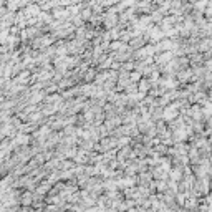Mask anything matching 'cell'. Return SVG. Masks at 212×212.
Here are the masks:
<instances>
[{
    "label": "cell",
    "instance_id": "1",
    "mask_svg": "<svg viewBox=\"0 0 212 212\" xmlns=\"http://www.w3.org/2000/svg\"><path fill=\"white\" fill-rule=\"evenodd\" d=\"M177 103L176 104H171V106H168V108L162 111V118H164L166 121H171V119H174V118L177 116Z\"/></svg>",
    "mask_w": 212,
    "mask_h": 212
},
{
    "label": "cell",
    "instance_id": "2",
    "mask_svg": "<svg viewBox=\"0 0 212 212\" xmlns=\"http://www.w3.org/2000/svg\"><path fill=\"white\" fill-rule=\"evenodd\" d=\"M149 36H151L153 42H157V40H161L162 36H164V32H162V28H159V27H153L149 30Z\"/></svg>",
    "mask_w": 212,
    "mask_h": 212
},
{
    "label": "cell",
    "instance_id": "3",
    "mask_svg": "<svg viewBox=\"0 0 212 212\" xmlns=\"http://www.w3.org/2000/svg\"><path fill=\"white\" fill-rule=\"evenodd\" d=\"M27 142H28V136H27V134H18V136L15 138L13 144H27Z\"/></svg>",
    "mask_w": 212,
    "mask_h": 212
},
{
    "label": "cell",
    "instance_id": "4",
    "mask_svg": "<svg viewBox=\"0 0 212 212\" xmlns=\"http://www.w3.org/2000/svg\"><path fill=\"white\" fill-rule=\"evenodd\" d=\"M148 89H149V81L148 80H141L139 81V93L142 95V93L148 91Z\"/></svg>",
    "mask_w": 212,
    "mask_h": 212
},
{
    "label": "cell",
    "instance_id": "5",
    "mask_svg": "<svg viewBox=\"0 0 212 212\" xmlns=\"http://www.w3.org/2000/svg\"><path fill=\"white\" fill-rule=\"evenodd\" d=\"M169 172H171V177H172L174 181H177V179L181 177V169H179V168H174V169H171Z\"/></svg>",
    "mask_w": 212,
    "mask_h": 212
},
{
    "label": "cell",
    "instance_id": "6",
    "mask_svg": "<svg viewBox=\"0 0 212 212\" xmlns=\"http://www.w3.org/2000/svg\"><path fill=\"white\" fill-rule=\"evenodd\" d=\"M156 187H157V191H166V189H168V186H166V181H159V182H156Z\"/></svg>",
    "mask_w": 212,
    "mask_h": 212
},
{
    "label": "cell",
    "instance_id": "7",
    "mask_svg": "<svg viewBox=\"0 0 212 212\" xmlns=\"http://www.w3.org/2000/svg\"><path fill=\"white\" fill-rule=\"evenodd\" d=\"M22 202H23V204H30V202H32V194H25V195H23V197H22Z\"/></svg>",
    "mask_w": 212,
    "mask_h": 212
}]
</instances>
